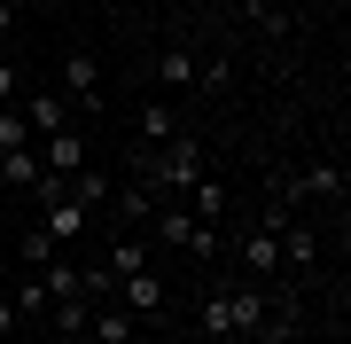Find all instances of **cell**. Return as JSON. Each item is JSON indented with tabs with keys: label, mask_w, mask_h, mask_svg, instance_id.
<instances>
[{
	"label": "cell",
	"mask_w": 351,
	"mask_h": 344,
	"mask_svg": "<svg viewBox=\"0 0 351 344\" xmlns=\"http://www.w3.org/2000/svg\"><path fill=\"white\" fill-rule=\"evenodd\" d=\"M203 165H211V149H203V133H172V141H156V149H141L133 157V180L149 196H188Z\"/></svg>",
	"instance_id": "cell-1"
},
{
	"label": "cell",
	"mask_w": 351,
	"mask_h": 344,
	"mask_svg": "<svg viewBox=\"0 0 351 344\" xmlns=\"http://www.w3.org/2000/svg\"><path fill=\"white\" fill-rule=\"evenodd\" d=\"M195 321H203V336H211V344H226V336H258V329H265V297H258V290H211Z\"/></svg>",
	"instance_id": "cell-2"
},
{
	"label": "cell",
	"mask_w": 351,
	"mask_h": 344,
	"mask_svg": "<svg viewBox=\"0 0 351 344\" xmlns=\"http://www.w3.org/2000/svg\"><path fill=\"white\" fill-rule=\"evenodd\" d=\"M149 227H156V242H172V251H188V258H211L219 251V227H203L180 196H164V204L149 211Z\"/></svg>",
	"instance_id": "cell-3"
},
{
	"label": "cell",
	"mask_w": 351,
	"mask_h": 344,
	"mask_svg": "<svg viewBox=\"0 0 351 344\" xmlns=\"http://www.w3.org/2000/svg\"><path fill=\"white\" fill-rule=\"evenodd\" d=\"M32 149H39V165H47L55 180H71V172H86V133H78V126H63V133H39Z\"/></svg>",
	"instance_id": "cell-4"
},
{
	"label": "cell",
	"mask_w": 351,
	"mask_h": 344,
	"mask_svg": "<svg viewBox=\"0 0 351 344\" xmlns=\"http://www.w3.org/2000/svg\"><path fill=\"white\" fill-rule=\"evenodd\" d=\"M110 297H117V306H125L133 321H156V313H164V282H156V266L117 274V290H110Z\"/></svg>",
	"instance_id": "cell-5"
},
{
	"label": "cell",
	"mask_w": 351,
	"mask_h": 344,
	"mask_svg": "<svg viewBox=\"0 0 351 344\" xmlns=\"http://www.w3.org/2000/svg\"><path fill=\"white\" fill-rule=\"evenodd\" d=\"M281 219H289V211H274L258 235H242V266H250V274H274V266H281Z\"/></svg>",
	"instance_id": "cell-6"
},
{
	"label": "cell",
	"mask_w": 351,
	"mask_h": 344,
	"mask_svg": "<svg viewBox=\"0 0 351 344\" xmlns=\"http://www.w3.org/2000/svg\"><path fill=\"white\" fill-rule=\"evenodd\" d=\"M24 126H32V141L39 133H63L71 126V94H32V102H24Z\"/></svg>",
	"instance_id": "cell-7"
},
{
	"label": "cell",
	"mask_w": 351,
	"mask_h": 344,
	"mask_svg": "<svg viewBox=\"0 0 351 344\" xmlns=\"http://www.w3.org/2000/svg\"><path fill=\"white\" fill-rule=\"evenodd\" d=\"M39 227H47L55 242H71V235H86V204H78V196L63 188V196H55V204H47V211H39Z\"/></svg>",
	"instance_id": "cell-8"
},
{
	"label": "cell",
	"mask_w": 351,
	"mask_h": 344,
	"mask_svg": "<svg viewBox=\"0 0 351 344\" xmlns=\"http://www.w3.org/2000/svg\"><path fill=\"white\" fill-rule=\"evenodd\" d=\"M39 172H47V165H39V149H0V188L24 196V188H39Z\"/></svg>",
	"instance_id": "cell-9"
},
{
	"label": "cell",
	"mask_w": 351,
	"mask_h": 344,
	"mask_svg": "<svg viewBox=\"0 0 351 344\" xmlns=\"http://www.w3.org/2000/svg\"><path fill=\"white\" fill-rule=\"evenodd\" d=\"M195 71H203V55H195V47H164V55H156V78H164L172 94H180V87H195Z\"/></svg>",
	"instance_id": "cell-10"
},
{
	"label": "cell",
	"mask_w": 351,
	"mask_h": 344,
	"mask_svg": "<svg viewBox=\"0 0 351 344\" xmlns=\"http://www.w3.org/2000/svg\"><path fill=\"white\" fill-rule=\"evenodd\" d=\"M328 188H343V172H336V165H304V172L281 188V211L297 204V196H328Z\"/></svg>",
	"instance_id": "cell-11"
},
{
	"label": "cell",
	"mask_w": 351,
	"mask_h": 344,
	"mask_svg": "<svg viewBox=\"0 0 351 344\" xmlns=\"http://www.w3.org/2000/svg\"><path fill=\"white\" fill-rule=\"evenodd\" d=\"M180 204H188V211L203 219V227H219V219H226V188H219V180H211V172H203V180H195V188H188V196H180Z\"/></svg>",
	"instance_id": "cell-12"
},
{
	"label": "cell",
	"mask_w": 351,
	"mask_h": 344,
	"mask_svg": "<svg viewBox=\"0 0 351 344\" xmlns=\"http://www.w3.org/2000/svg\"><path fill=\"white\" fill-rule=\"evenodd\" d=\"M86 329H94L101 344H133V313H125V306H94Z\"/></svg>",
	"instance_id": "cell-13"
},
{
	"label": "cell",
	"mask_w": 351,
	"mask_h": 344,
	"mask_svg": "<svg viewBox=\"0 0 351 344\" xmlns=\"http://www.w3.org/2000/svg\"><path fill=\"white\" fill-rule=\"evenodd\" d=\"M55 329H63V336H86V321H94V297H55Z\"/></svg>",
	"instance_id": "cell-14"
},
{
	"label": "cell",
	"mask_w": 351,
	"mask_h": 344,
	"mask_svg": "<svg viewBox=\"0 0 351 344\" xmlns=\"http://www.w3.org/2000/svg\"><path fill=\"white\" fill-rule=\"evenodd\" d=\"M156 204H164V196H149L141 180H125V188H117V219H125V227H141V219H149Z\"/></svg>",
	"instance_id": "cell-15"
},
{
	"label": "cell",
	"mask_w": 351,
	"mask_h": 344,
	"mask_svg": "<svg viewBox=\"0 0 351 344\" xmlns=\"http://www.w3.org/2000/svg\"><path fill=\"white\" fill-rule=\"evenodd\" d=\"M16 251H24V274H39V266H47L55 251H63V242H55L47 227H24V235H16Z\"/></svg>",
	"instance_id": "cell-16"
},
{
	"label": "cell",
	"mask_w": 351,
	"mask_h": 344,
	"mask_svg": "<svg viewBox=\"0 0 351 344\" xmlns=\"http://www.w3.org/2000/svg\"><path fill=\"white\" fill-rule=\"evenodd\" d=\"M141 266H149V251H141V235H117V251H110V266H101V274H141Z\"/></svg>",
	"instance_id": "cell-17"
},
{
	"label": "cell",
	"mask_w": 351,
	"mask_h": 344,
	"mask_svg": "<svg viewBox=\"0 0 351 344\" xmlns=\"http://www.w3.org/2000/svg\"><path fill=\"white\" fill-rule=\"evenodd\" d=\"M63 87L94 102V87H101V63H94V55H71V63H63Z\"/></svg>",
	"instance_id": "cell-18"
},
{
	"label": "cell",
	"mask_w": 351,
	"mask_h": 344,
	"mask_svg": "<svg viewBox=\"0 0 351 344\" xmlns=\"http://www.w3.org/2000/svg\"><path fill=\"white\" fill-rule=\"evenodd\" d=\"M71 196H78V204H110V180H101V172H71Z\"/></svg>",
	"instance_id": "cell-19"
},
{
	"label": "cell",
	"mask_w": 351,
	"mask_h": 344,
	"mask_svg": "<svg viewBox=\"0 0 351 344\" xmlns=\"http://www.w3.org/2000/svg\"><path fill=\"white\" fill-rule=\"evenodd\" d=\"M172 110H141V149H156V141H172Z\"/></svg>",
	"instance_id": "cell-20"
},
{
	"label": "cell",
	"mask_w": 351,
	"mask_h": 344,
	"mask_svg": "<svg viewBox=\"0 0 351 344\" xmlns=\"http://www.w3.org/2000/svg\"><path fill=\"white\" fill-rule=\"evenodd\" d=\"M0 149H32V126H24V110H0Z\"/></svg>",
	"instance_id": "cell-21"
},
{
	"label": "cell",
	"mask_w": 351,
	"mask_h": 344,
	"mask_svg": "<svg viewBox=\"0 0 351 344\" xmlns=\"http://www.w3.org/2000/svg\"><path fill=\"white\" fill-rule=\"evenodd\" d=\"M8 94H16V63H0V102H8Z\"/></svg>",
	"instance_id": "cell-22"
},
{
	"label": "cell",
	"mask_w": 351,
	"mask_h": 344,
	"mask_svg": "<svg viewBox=\"0 0 351 344\" xmlns=\"http://www.w3.org/2000/svg\"><path fill=\"white\" fill-rule=\"evenodd\" d=\"M8 24H16V0H0V39H8Z\"/></svg>",
	"instance_id": "cell-23"
},
{
	"label": "cell",
	"mask_w": 351,
	"mask_h": 344,
	"mask_svg": "<svg viewBox=\"0 0 351 344\" xmlns=\"http://www.w3.org/2000/svg\"><path fill=\"white\" fill-rule=\"evenodd\" d=\"M16 329V306H8V297H0V336H8Z\"/></svg>",
	"instance_id": "cell-24"
},
{
	"label": "cell",
	"mask_w": 351,
	"mask_h": 344,
	"mask_svg": "<svg viewBox=\"0 0 351 344\" xmlns=\"http://www.w3.org/2000/svg\"><path fill=\"white\" fill-rule=\"evenodd\" d=\"M0 242H8V219H0Z\"/></svg>",
	"instance_id": "cell-25"
}]
</instances>
